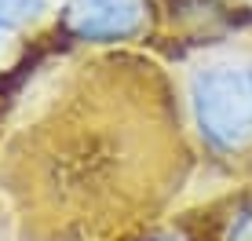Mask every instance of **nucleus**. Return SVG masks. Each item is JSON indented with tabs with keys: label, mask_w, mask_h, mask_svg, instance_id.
<instances>
[{
	"label": "nucleus",
	"mask_w": 252,
	"mask_h": 241,
	"mask_svg": "<svg viewBox=\"0 0 252 241\" xmlns=\"http://www.w3.org/2000/svg\"><path fill=\"white\" fill-rule=\"evenodd\" d=\"M187 120L205 161L252 172V59L223 55L187 77Z\"/></svg>",
	"instance_id": "obj_1"
},
{
	"label": "nucleus",
	"mask_w": 252,
	"mask_h": 241,
	"mask_svg": "<svg viewBox=\"0 0 252 241\" xmlns=\"http://www.w3.org/2000/svg\"><path fill=\"white\" fill-rule=\"evenodd\" d=\"M59 30L77 44H128L150 30V0H69Z\"/></svg>",
	"instance_id": "obj_2"
},
{
	"label": "nucleus",
	"mask_w": 252,
	"mask_h": 241,
	"mask_svg": "<svg viewBox=\"0 0 252 241\" xmlns=\"http://www.w3.org/2000/svg\"><path fill=\"white\" fill-rule=\"evenodd\" d=\"M201 241H252V186H238L223 197V205L216 209L212 227Z\"/></svg>",
	"instance_id": "obj_3"
},
{
	"label": "nucleus",
	"mask_w": 252,
	"mask_h": 241,
	"mask_svg": "<svg viewBox=\"0 0 252 241\" xmlns=\"http://www.w3.org/2000/svg\"><path fill=\"white\" fill-rule=\"evenodd\" d=\"M44 0H0V33L22 30L26 22L40 19L44 15Z\"/></svg>",
	"instance_id": "obj_4"
},
{
	"label": "nucleus",
	"mask_w": 252,
	"mask_h": 241,
	"mask_svg": "<svg viewBox=\"0 0 252 241\" xmlns=\"http://www.w3.org/2000/svg\"><path fill=\"white\" fill-rule=\"evenodd\" d=\"M135 241H201L194 234V230H187V227H154V230H146V234H139Z\"/></svg>",
	"instance_id": "obj_5"
}]
</instances>
